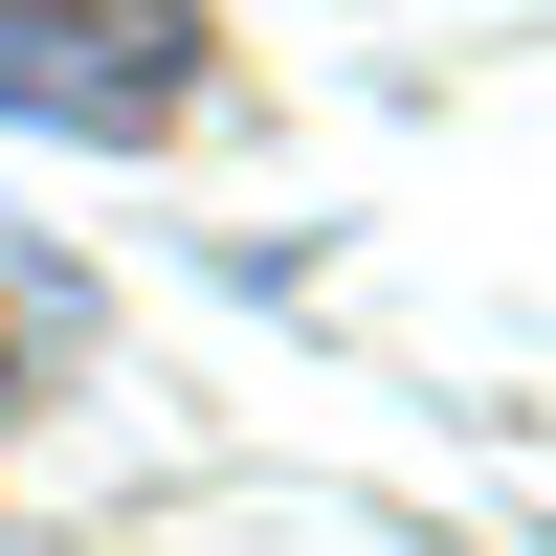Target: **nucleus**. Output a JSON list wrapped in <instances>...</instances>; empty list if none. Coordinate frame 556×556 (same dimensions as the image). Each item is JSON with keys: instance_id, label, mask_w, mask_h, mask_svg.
<instances>
[{"instance_id": "nucleus-1", "label": "nucleus", "mask_w": 556, "mask_h": 556, "mask_svg": "<svg viewBox=\"0 0 556 556\" xmlns=\"http://www.w3.org/2000/svg\"><path fill=\"white\" fill-rule=\"evenodd\" d=\"M201 89V0H0V112L23 134H156Z\"/></svg>"}]
</instances>
